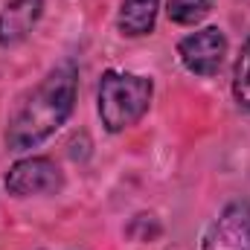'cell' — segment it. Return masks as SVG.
<instances>
[{"label": "cell", "mask_w": 250, "mask_h": 250, "mask_svg": "<svg viewBox=\"0 0 250 250\" xmlns=\"http://www.w3.org/2000/svg\"><path fill=\"white\" fill-rule=\"evenodd\" d=\"M212 12V0H166V15L178 26H195Z\"/></svg>", "instance_id": "cell-8"}, {"label": "cell", "mask_w": 250, "mask_h": 250, "mask_svg": "<svg viewBox=\"0 0 250 250\" xmlns=\"http://www.w3.org/2000/svg\"><path fill=\"white\" fill-rule=\"evenodd\" d=\"M227 56V35L218 26H204L178 41V59L195 76H215Z\"/></svg>", "instance_id": "cell-4"}, {"label": "cell", "mask_w": 250, "mask_h": 250, "mask_svg": "<svg viewBox=\"0 0 250 250\" xmlns=\"http://www.w3.org/2000/svg\"><path fill=\"white\" fill-rule=\"evenodd\" d=\"M3 187L12 198H35V195H56L64 189V172L53 157L32 154L18 163L3 178Z\"/></svg>", "instance_id": "cell-3"}, {"label": "cell", "mask_w": 250, "mask_h": 250, "mask_svg": "<svg viewBox=\"0 0 250 250\" xmlns=\"http://www.w3.org/2000/svg\"><path fill=\"white\" fill-rule=\"evenodd\" d=\"M201 250H250V201H230L207 227Z\"/></svg>", "instance_id": "cell-5"}, {"label": "cell", "mask_w": 250, "mask_h": 250, "mask_svg": "<svg viewBox=\"0 0 250 250\" xmlns=\"http://www.w3.org/2000/svg\"><path fill=\"white\" fill-rule=\"evenodd\" d=\"M157 9L160 0H123L120 3V15H117V26L128 38H143L154 32V21H157Z\"/></svg>", "instance_id": "cell-7"}, {"label": "cell", "mask_w": 250, "mask_h": 250, "mask_svg": "<svg viewBox=\"0 0 250 250\" xmlns=\"http://www.w3.org/2000/svg\"><path fill=\"white\" fill-rule=\"evenodd\" d=\"M233 96H236L239 108L250 111V38L242 44L236 67H233Z\"/></svg>", "instance_id": "cell-9"}, {"label": "cell", "mask_w": 250, "mask_h": 250, "mask_svg": "<svg viewBox=\"0 0 250 250\" xmlns=\"http://www.w3.org/2000/svg\"><path fill=\"white\" fill-rule=\"evenodd\" d=\"M44 15V0H9L0 12V47H18L29 38Z\"/></svg>", "instance_id": "cell-6"}, {"label": "cell", "mask_w": 250, "mask_h": 250, "mask_svg": "<svg viewBox=\"0 0 250 250\" xmlns=\"http://www.w3.org/2000/svg\"><path fill=\"white\" fill-rule=\"evenodd\" d=\"M76 93H79L76 64L64 62L53 67L12 114L6 125V146L12 151H29L41 146L70 120L76 108Z\"/></svg>", "instance_id": "cell-1"}, {"label": "cell", "mask_w": 250, "mask_h": 250, "mask_svg": "<svg viewBox=\"0 0 250 250\" xmlns=\"http://www.w3.org/2000/svg\"><path fill=\"white\" fill-rule=\"evenodd\" d=\"M154 96V82L140 73L108 70L99 79L96 90V111L108 134H123L131 125H137Z\"/></svg>", "instance_id": "cell-2"}]
</instances>
